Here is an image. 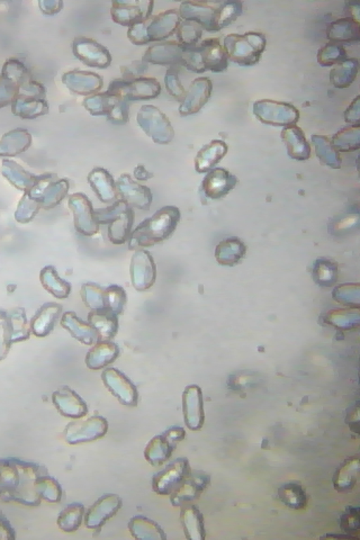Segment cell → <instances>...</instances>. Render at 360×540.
<instances>
[{"label": "cell", "mask_w": 360, "mask_h": 540, "mask_svg": "<svg viewBox=\"0 0 360 540\" xmlns=\"http://www.w3.org/2000/svg\"><path fill=\"white\" fill-rule=\"evenodd\" d=\"M181 217L177 207L167 205L145 219L129 236V249L150 247L167 239L175 231Z\"/></svg>", "instance_id": "2"}, {"label": "cell", "mask_w": 360, "mask_h": 540, "mask_svg": "<svg viewBox=\"0 0 360 540\" xmlns=\"http://www.w3.org/2000/svg\"><path fill=\"white\" fill-rule=\"evenodd\" d=\"M105 385L124 405L136 406L138 392L134 385L120 371L114 368H106L101 375Z\"/></svg>", "instance_id": "17"}, {"label": "cell", "mask_w": 360, "mask_h": 540, "mask_svg": "<svg viewBox=\"0 0 360 540\" xmlns=\"http://www.w3.org/2000/svg\"><path fill=\"white\" fill-rule=\"evenodd\" d=\"M134 175L136 179L140 181H147L153 176V174L149 172L143 165H139L135 168Z\"/></svg>", "instance_id": "55"}, {"label": "cell", "mask_w": 360, "mask_h": 540, "mask_svg": "<svg viewBox=\"0 0 360 540\" xmlns=\"http://www.w3.org/2000/svg\"><path fill=\"white\" fill-rule=\"evenodd\" d=\"M83 300L92 310L104 309V290L99 285L89 283L82 290Z\"/></svg>", "instance_id": "48"}, {"label": "cell", "mask_w": 360, "mask_h": 540, "mask_svg": "<svg viewBox=\"0 0 360 540\" xmlns=\"http://www.w3.org/2000/svg\"><path fill=\"white\" fill-rule=\"evenodd\" d=\"M75 55L90 67L105 68L110 65L108 50L92 39L81 37L74 45Z\"/></svg>", "instance_id": "22"}, {"label": "cell", "mask_w": 360, "mask_h": 540, "mask_svg": "<svg viewBox=\"0 0 360 540\" xmlns=\"http://www.w3.org/2000/svg\"><path fill=\"white\" fill-rule=\"evenodd\" d=\"M238 179L224 168H214L209 172L202 182L205 195L211 199L224 197L236 185Z\"/></svg>", "instance_id": "23"}, {"label": "cell", "mask_w": 360, "mask_h": 540, "mask_svg": "<svg viewBox=\"0 0 360 540\" xmlns=\"http://www.w3.org/2000/svg\"><path fill=\"white\" fill-rule=\"evenodd\" d=\"M281 137L292 158L304 160L310 157V145L300 127L296 124L285 127L281 133Z\"/></svg>", "instance_id": "27"}, {"label": "cell", "mask_w": 360, "mask_h": 540, "mask_svg": "<svg viewBox=\"0 0 360 540\" xmlns=\"http://www.w3.org/2000/svg\"><path fill=\"white\" fill-rule=\"evenodd\" d=\"M77 202L74 204L75 224L77 231L85 236H93L99 230L96 211L86 195L77 193L72 195Z\"/></svg>", "instance_id": "24"}, {"label": "cell", "mask_w": 360, "mask_h": 540, "mask_svg": "<svg viewBox=\"0 0 360 540\" xmlns=\"http://www.w3.org/2000/svg\"><path fill=\"white\" fill-rule=\"evenodd\" d=\"M359 126H349L340 129L333 137L331 143L335 150L349 151L359 147Z\"/></svg>", "instance_id": "44"}, {"label": "cell", "mask_w": 360, "mask_h": 540, "mask_svg": "<svg viewBox=\"0 0 360 540\" xmlns=\"http://www.w3.org/2000/svg\"><path fill=\"white\" fill-rule=\"evenodd\" d=\"M210 476L201 472H191L181 484L170 495L174 507H182L198 499L210 483Z\"/></svg>", "instance_id": "20"}, {"label": "cell", "mask_w": 360, "mask_h": 540, "mask_svg": "<svg viewBox=\"0 0 360 540\" xmlns=\"http://www.w3.org/2000/svg\"><path fill=\"white\" fill-rule=\"evenodd\" d=\"M119 348L112 342H98L88 352L86 357L87 366L97 370L112 363L118 356Z\"/></svg>", "instance_id": "35"}, {"label": "cell", "mask_w": 360, "mask_h": 540, "mask_svg": "<svg viewBox=\"0 0 360 540\" xmlns=\"http://www.w3.org/2000/svg\"><path fill=\"white\" fill-rule=\"evenodd\" d=\"M340 527L351 539H356L359 532V508L349 507L341 517Z\"/></svg>", "instance_id": "49"}, {"label": "cell", "mask_w": 360, "mask_h": 540, "mask_svg": "<svg viewBox=\"0 0 360 540\" xmlns=\"http://www.w3.org/2000/svg\"><path fill=\"white\" fill-rule=\"evenodd\" d=\"M347 53L345 48L334 42H329L319 49L317 53V61L321 66L337 65L347 59Z\"/></svg>", "instance_id": "45"}, {"label": "cell", "mask_w": 360, "mask_h": 540, "mask_svg": "<svg viewBox=\"0 0 360 540\" xmlns=\"http://www.w3.org/2000/svg\"><path fill=\"white\" fill-rule=\"evenodd\" d=\"M184 46L176 41H165L149 47L143 60L153 64L182 65Z\"/></svg>", "instance_id": "26"}, {"label": "cell", "mask_w": 360, "mask_h": 540, "mask_svg": "<svg viewBox=\"0 0 360 540\" xmlns=\"http://www.w3.org/2000/svg\"><path fill=\"white\" fill-rule=\"evenodd\" d=\"M180 22L179 11L170 9L130 27L127 36L137 45L162 40L173 34Z\"/></svg>", "instance_id": "5"}, {"label": "cell", "mask_w": 360, "mask_h": 540, "mask_svg": "<svg viewBox=\"0 0 360 540\" xmlns=\"http://www.w3.org/2000/svg\"><path fill=\"white\" fill-rule=\"evenodd\" d=\"M53 402L65 417L79 418L85 416L88 408L85 401L72 390L63 387L53 394Z\"/></svg>", "instance_id": "25"}, {"label": "cell", "mask_w": 360, "mask_h": 540, "mask_svg": "<svg viewBox=\"0 0 360 540\" xmlns=\"http://www.w3.org/2000/svg\"><path fill=\"white\" fill-rule=\"evenodd\" d=\"M221 1H184L179 10L180 18L194 21L202 29L216 32L215 22Z\"/></svg>", "instance_id": "14"}, {"label": "cell", "mask_w": 360, "mask_h": 540, "mask_svg": "<svg viewBox=\"0 0 360 540\" xmlns=\"http://www.w3.org/2000/svg\"><path fill=\"white\" fill-rule=\"evenodd\" d=\"M280 499L288 507L293 509L304 508L307 504L306 492L302 485L297 482H288L278 489Z\"/></svg>", "instance_id": "41"}, {"label": "cell", "mask_w": 360, "mask_h": 540, "mask_svg": "<svg viewBox=\"0 0 360 540\" xmlns=\"http://www.w3.org/2000/svg\"><path fill=\"white\" fill-rule=\"evenodd\" d=\"M265 35L250 31L244 34L232 33L224 39V50L227 58L240 66H252L257 63L265 50Z\"/></svg>", "instance_id": "4"}, {"label": "cell", "mask_w": 360, "mask_h": 540, "mask_svg": "<svg viewBox=\"0 0 360 540\" xmlns=\"http://www.w3.org/2000/svg\"><path fill=\"white\" fill-rule=\"evenodd\" d=\"M153 4L150 1H113L111 16L115 22L131 27L150 18Z\"/></svg>", "instance_id": "13"}, {"label": "cell", "mask_w": 360, "mask_h": 540, "mask_svg": "<svg viewBox=\"0 0 360 540\" xmlns=\"http://www.w3.org/2000/svg\"><path fill=\"white\" fill-rule=\"evenodd\" d=\"M99 224H108V236L114 244H123L129 238L134 221V212L120 199L104 210H96Z\"/></svg>", "instance_id": "6"}, {"label": "cell", "mask_w": 360, "mask_h": 540, "mask_svg": "<svg viewBox=\"0 0 360 540\" xmlns=\"http://www.w3.org/2000/svg\"><path fill=\"white\" fill-rule=\"evenodd\" d=\"M176 444L169 442L162 434L155 435L145 447L144 457L150 465L160 466L170 458Z\"/></svg>", "instance_id": "33"}, {"label": "cell", "mask_w": 360, "mask_h": 540, "mask_svg": "<svg viewBox=\"0 0 360 540\" xmlns=\"http://www.w3.org/2000/svg\"><path fill=\"white\" fill-rule=\"evenodd\" d=\"M191 472L188 460L186 457L177 458L153 476V490L160 495L171 494Z\"/></svg>", "instance_id": "10"}, {"label": "cell", "mask_w": 360, "mask_h": 540, "mask_svg": "<svg viewBox=\"0 0 360 540\" xmlns=\"http://www.w3.org/2000/svg\"><path fill=\"white\" fill-rule=\"evenodd\" d=\"M15 539V532L10 521L0 510V539L13 540Z\"/></svg>", "instance_id": "53"}, {"label": "cell", "mask_w": 360, "mask_h": 540, "mask_svg": "<svg viewBox=\"0 0 360 540\" xmlns=\"http://www.w3.org/2000/svg\"><path fill=\"white\" fill-rule=\"evenodd\" d=\"M86 108L94 115H105L111 122L124 124L128 120L127 100L121 95L107 91L86 98Z\"/></svg>", "instance_id": "8"}, {"label": "cell", "mask_w": 360, "mask_h": 540, "mask_svg": "<svg viewBox=\"0 0 360 540\" xmlns=\"http://www.w3.org/2000/svg\"><path fill=\"white\" fill-rule=\"evenodd\" d=\"M63 321L75 337L86 345H91L98 339L96 330L89 323L79 319L75 314L67 313Z\"/></svg>", "instance_id": "40"}, {"label": "cell", "mask_w": 360, "mask_h": 540, "mask_svg": "<svg viewBox=\"0 0 360 540\" xmlns=\"http://www.w3.org/2000/svg\"><path fill=\"white\" fill-rule=\"evenodd\" d=\"M182 65L197 73L207 70L221 72L228 68V58L219 39L207 38L198 45L184 46Z\"/></svg>", "instance_id": "3"}, {"label": "cell", "mask_w": 360, "mask_h": 540, "mask_svg": "<svg viewBox=\"0 0 360 540\" xmlns=\"http://www.w3.org/2000/svg\"><path fill=\"white\" fill-rule=\"evenodd\" d=\"M84 515V505L77 502L72 503L61 510L57 524L63 532H75L80 527Z\"/></svg>", "instance_id": "39"}, {"label": "cell", "mask_w": 360, "mask_h": 540, "mask_svg": "<svg viewBox=\"0 0 360 540\" xmlns=\"http://www.w3.org/2000/svg\"><path fill=\"white\" fill-rule=\"evenodd\" d=\"M130 274L131 283L138 290H146L153 285L156 267L150 252L143 249L136 251L131 257Z\"/></svg>", "instance_id": "15"}, {"label": "cell", "mask_w": 360, "mask_h": 540, "mask_svg": "<svg viewBox=\"0 0 360 540\" xmlns=\"http://www.w3.org/2000/svg\"><path fill=\"white\" fill-rule=\"evenodd\" d=\"M122 507V499L115 494L101 496L87 510L84 515V524L89 529H99L107 520L114 516Z\"/></svg>", "instance_id": "18"}, {"label": "cell", "mask_w": 360, "mask_h": 540, "mask_svg": "<svg viewBox=\"0 0 360 540\" xmlns=\"http://www.w3.org/2000/svg\"><path fill=\"white\" fill-rule=\"evenodd\" d=\"M118 194L130 207L148 210L153 200L150 189L134 181L129 174H122L116 181Z\"/></svg>", "instance_id": "16"}, {"label": "cell", "mask_w": 360, "mask_h": 540, "mask_svg": "<svg viewBox=\"0 0 360 540\" xmlns=\"http://www.w3.org/2000/svg\"><path fill=\"white\" fill-rule=\"evenodd\" d=\"M127 295L120 286L112 285L104 290V309L119 314L126 303Z\"/></svg>", "instance_id": "47"}, {"label": "cell", "mask_w": 360, "mask_h": 540, "mask_svg": "<svg viewBox=\"0 0 360 540\" xmlns=\"http://www.w3.org/2000/svg\"><path fill=\"white\" fill-rule=\"evenodd\" d=\"M359 470L358 458H352L345 461L334 476L335 488L341 491L352 489L356 482Z\"/></svg>", "instance_id": "38"}, {"label": "cell", "mask_w": 360, "mask_h": 540, "mask_svg": "<svg viewBox=\"0 0 360 540\" xmlns=\"http://www.w3.org/2000/svg\"><path fill=\"white\" fill-rule=\"evenodd\" d=\"M128 528L136 539L165 540L167 536L164 530L154 520L143 516L135 515L128 522Z\"/></svg>", "instance_id": "32"}, {"label": "cell", "mask_w": 360, "mask_h": 540, "mask_svg": "<svg viewBox=\"0 0 360 540\" xmlns=\"http://www.w3.org/2000/svg\"><path fill=\"white\" fill-rule=\"evenodd\" d=\"M246 247L237 238H229L221 241L215 249V258L224 266H233L245 256Z\"/></svg>", "instance_id": "34"}, {"label": "cell", "mask_w": 360, "mask_h": 540, "mask_svg": "<svg viewBox=\"0 0 360 540\" xmlns=\"http://www.w3.org/2000/svg\"><path fill=\"white\" fill-rule=\"evenodd\" d=\"M88 182L98 198L103 202H110L117 198L116 182L112 175L101 167L94 168L88 175Z\"/></svg>", "instance_id": "28"}, {"label": "cell", "mask_w": 360, "mask_h": 540, "mask_svg": "<svg viewBox=\"0 0 360 540\" xmlns=\"http://www.w3.org/2000/svg\"><path fill=\"white\" fill-rule=\"evenodd\" d=\"M228 146L221 140H212L204 146L195 158V168L199 173H204L211 169L226 154Z\"/></svg>", "instance_id": "31"}, {"label": "cell", "mask_w": 360, "mask_h": 540, "mask_svg": "<svg viewBox=\"0 0 360 540\" xmlns=\"http://www.w3.org/2000/svg\"><path fill=\"white\" fill-rule=\"evenodd\" d=\"M253 113L262 123L273 126L295 124L300 118V112L293 105L266 98L255 102Z\"/></svg>", "instance_id": "7"}, {"label": "cell", "mask_w": 360, "mask_h": 540, "mask_svg": "<svg viewBox=\"0 0 360 540\" xmlns=\"http://www.w3.org/2000/svg\"><path fill=\"white\" fill-rule=\"evenodd\" d=\"M212 84L208 77H198L192 82L186 92L179 111L181 115L197 113L208 101Z\"/></svg>", "instance_id": "21"}, {"label": "cell", "mask_w": 360, "mask_h": 540, "mask_svg": "<svg viewBox=\"0 0 360 540\" xmlns=\"http://www.w3.org/2000/svg\"><path fill=\"white\" fill-rule=\"evenodd\" d=\"M89 324L96 330L98 338L107 340L116 334L117 315L107 309L92 310L88 316Z\"/></svg>", "instance_id": "36"}, {"label": "cell", "mask_w": 360, "mask_h": 540, "mask_svg": "<svg viewBox=\"0 0 360 540\" xmlns=\"http://www.w3.org/2000/svg\"><path fill=\"white\" fill-rule=\"evenodd\" d=\"M335 274V266L328 261H321L314 268V276L317 281L330 282Z\"/></svg>", "instance_id": "51"}, {"label": "cell", "mask_w": 360, "mask_h": 540, "mask_svg": "<svg viewBox=\"0 0 360 540\" xmlns=\"http://www.w3.org/2000/svg\"><path fill=\"white\" fill-rule=\"evenodd\" d=\"M358 70V59L356 58H347L330 70V81L336 88L349 87L356 79Z\"/></svg>", "instance_id": "37"}, {"label": "cell", "mask_w": 360, "mask_h": 540, "mask_svg": "<svg viewBox=\"0 0 360 540\" xmlns=\"http://www.w3.org/2000/svg\"><path fill=\"white\" fill-rule=\"evenodd\" d=\"M346 122L359 126V96H357L348 106L344 114Z\"/></svg>", "instance_id": "52"}, {"label": "cell", "mask_w": 360, "mask_h": 540, "mask_svg": "<svg viewBox=\"0 0 360 540\" xmlns=\"http://www.w3.org/2000/svg\"><path fill=\"white\" fill-rule=\"evenodd\" d=\"M47 473L45 467L15 457L0 459V497L26 506H38L41 498L37 480Z\"/></svg>", "instance_id": "1"}, {"label": "cell", "mask_w": 360, "mask_h": 540, "mask_svg": "<svg viewBox=\"0 0 360 540\" xmlns=\"http://www.w3.org/2000/svg\"><path fill=\"white\" fill-rule=\"evenodd\" d=\"M182 408L184 423L190 430H200L204 423L202 394L196 385L187 386L182 394Z\"/></svg>", "instance_id": "19"}, {"label": "cell", "mask_w": 360, "mask_h": 540, "mask_svg": "<svg viewBox=\"0 0 360 540\" xmlns=\"http://www.w3.org/2000/svg\"><path fill=\"white\" fill-rule=\"evenodd\" d=\"M176 73L178 72H176V70L174 68H171L167 70L165 82L169 94L181 101L184 99L186 92L179 80L178 74Z\"/></svg>", "instance_id": "50"}, {"label": "cell", "mask_w": 360, "mask_h": 540, "mask_svg": "<svg viewBox=\"0 0 360 540\" xmlns=\"http://www.w3.org/2000/svg\"><path fill=\"white\" fill-rule=\"evenodd\" d=\"M137 122L155 143L167 144L174 137V130L170 122L155 106L142 105L137 113Z\"/></svg>", "instance_id": "9"}, {"label": "cell", "mask_w": 360, "mask_h": 540, "mask_svg": "<svg viewBox=\"0 0 360 540\" xmlns=\"http://www.w3.org/2000/svg\"><path fill=\"white\" fill-rule=\"evenodd\" d=\"M160 85L155 78L138 77L115 79L108 91L121 95L126 100L153 98L160 92Z\"/></svg>", "instance_id": "12"}, {"label": "cell", "mask_w": 360, "mask_h": 540, "mask_svg": "<svg viewBox=\"0 0 360 540\" xmlns=\"http://www.w3.org/2000/svg\"><path fill=\"white\" fill-rule=\"evenodd\" d=\"M180 519L187 539H205V529L203 515L196 506L186 504L182 506Z\"/></svg>", "instance_id": "30"}, {"label": "cell", "mask_w": 360, "mask_h": 540, "mask_svg": "<svg viewBox=\"0 0 360 540\" xmlns=\"http://www.w3.org/2000/svg\"><path fill=\"white\" fill-rule=\"evenodd\" d=\"M108 429L105 418L101 416L72 421L64 430V437L70 444L89 442L103 437Z\"/></svg>", "instance_id": "11"}, {"label": "cell", "mask_w": 360, "mask_h": 540, "mask_svg": "<svg viewBox=\"0 0 360 540\" xmlns=\"http://www.w3.org/2000/svg\"><path fill=\"white\" fill-rule=\"evenodd\" d=\"M243 13V3L239 1H221L216 17V31L233 22Z\"/></svg>", "instance_id": "42"}, {"label": "cell", "mask_w": 360, "mask_h": 540, "mask_svg": "<svg viewBox=\"0 0 360 540\" xmlns=\"http://www.w3.org/2000/svg\"><path fill=\"white\" fill-rule=\"evenodd\" d=\"M327 37L332 42L352 43L360 39L359 22L354 17H345L333 22L327 30Z\"/></svg>", "instance_id": "29"}, {"label": "cell", "mask_w": 360, "mask_h": 540, "mask_svg": "<svg viewBox=\"0 0 360 540\" xmlns=\"http://www.w3.org/2000/svg\"><path fill=\"white\" fill-rule=\"evenodd\" d=\"M162 435H164L169 442L176 444V442H180L184 439L186 432L182 427L173 425L162 432Z\"/></svg>", "instance_id": "54"}, {"label": "cell", "mask_w": 360, "mask_h": 540, "mask_svg": "<svg viewBox=\"0 0 360 540\" xmlns=\"http://www.w3.org/2000/svg\"><path fill=\"white\" fill-rule=\"evenodd\" d=\"M36 489L41 499L49 503H58L61 499L63 491L60 484L47 473L38 477Z\"/></svg>", "instance_id": "43"}, {"label": "cell", "mask_w": 360, "mask_h": 540, "mask_svg": "<svg viewBox=\"0 0 360 540\" xmlns=\"http://www.w3.org/2000/svg\"><path fill=\"white\" fill-rule=\"evenodd\" d=\"M202 29L194 21L187 20L181 21L176 29L179 43L185 46L196 45L202 36Z\"/></svg>", "instance_id": "46"}]
</instances>
